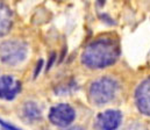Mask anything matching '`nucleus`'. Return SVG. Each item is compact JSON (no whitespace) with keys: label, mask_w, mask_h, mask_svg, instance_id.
<instances>
[{"label":"nucleus","mask_w":150,"mask_h":130,"mask_svg":"<svg viewBox=\"0 0 150 130\" xmlns=\"http://www.w3.org/2000/svg\"><path fill=\"white\" fill-rule=\"evenodd\" d=\"M76 119L75 109L68 105V103H59L54 106L50 112H49V120L52 124L61 127V128H67L70 126Z\"/></svg>","instance_id":"20e7f679"},{"label":"nucleus","mask_w":150,"mask_h":130,"mask_svg":"<svg viewBox=\"0 0 150 130\" xmlns=\"http://www.w3.org/2000/svg\"><path fill=\"white\" fill-rule=\"evenodd\" d=\"M119 88L117 83L110 77L94 80L88 88V99L94 106H103L113 100Z\"/></svg>","instance_id":"f03ea898"},{"label":"nucleus","mask_w":150,"mask_h":130,"mask_svg":"<svg viewBox=\"0 0 150 130\" xmlns=\"http://www.w3.org/2000/svg\"><path fill=\"white\" fill-rule=\"evenodd\" d=\"M135 103L142 114L150 116V77L143 80L136 88Z\"/></svg>","instance_id":"423d86ee"},{"label":"nucleus","mask_w":150,"mask_h":130,"mask_svg":"<svg viewBox=\"0 0 150 130\" xmlns=\"http://www.w3.org/2000/svg\"><path fill=\"white\" fill-rule=\"evenodd\" d=\"M122 121V114L119 110L108 109L100 113L96 119V128L98 130H116Z\"/></svg>","instance_id":"39448f33"},{"label":"nucleus","mask_w":150,"mask_h":130,"mask_svg":"<svg viewBox=\"0 0 150 130\" xmlns=\"http://www.w3.org/2000/svg\"><path fill=\"white\" fill-rule=\"evenodd\" d=\"M120 56V44L113 36H101L86 45L81 63L90 69H105L113 65Z\"/></svg>","instance_id":"f257e3e1"},{"label":"nucleus","mask_w":150,"mask_h":130,"mask_svg":"<svg viewBox=\"0 0 150 130\" xmlns=\"http://www.w3.org/2000/svg\"><path fill=\"white\" fill-rule=\"evenodd\" d=\"M54 59H55V53H52V55H51V57H50V63H49V64H48V67H47V69H48V70H49V69H50V66H51V63H52V62H54Z\"/></svg>","instance_id":"ddd939ff"},{"label":"nucleus","mask_w":150,"mask_h":130,"mask_svg":"<svg viewBox=\"0 0 150 130\" xmlns=\"http://www.w3.org/2000/svg\"><path fill=\"white\" fill-rule=\"evenodd\" d=\"M28 55V46L23 41L9 40L0 44V58L7 65H19Z\"/></svg>","instance_id":"7ed1b4c3"},{"label":"nucleus","mask_w":150,"mask_h":130,"mask_svg":"<svg viewBox=\"0 0 150 130\" xmlns=\"http://www.w3.org/2000/svg\"><path fill=\"white\" fill-rule=\"evenodd\" d=\"M65 130H84V128L76 126V127H71V128H68V129H65Z\"/></svg>","instance_id":"4468645a"},{"label":"nucleus","mask_w":150,"mask_h":130,"mask_svg":"<svg viewBox=\"0 0 150 130\" xmlns=\"http://www.w3.org/2000/svg\"><path fill=\"white\" fill-rule=\"evenodd\" d=\"M123 130H148V129H147L143 124L135 122V123H132V124H129L128 127H126Z\"/></svg>","instance_id":"9d476101"},{"label":"nucleus","mask_w":150,"mask_h":130,"mask_svg":"<svg viewBox=\"0 0 150 130\" xmlns=\"http://www.w3.org/2000/svg\"><path fill=\"white\" fill-rule=\"evenodd\" d=\"M42 66H43V59H40L38 62V64H36V69H35V72H34V78H36L38 76V73H40Z\"/></svg>","instance_id":"f8f14e48"},{"label":"nucleus","mask_w":150,"mask_h":130,"mask_svg":"<svg viewBox=\"0 0 150 130\" xmlns=\"http://www.w3.org/2000/svg\"><path fill=\"white\" fill-rule=\"evenodd\" d=\"M22 113H23V116L28 121H36L38 119H41V116H42L41 108L38 107V103L34 102V101L26 102L23 108H22Z\"/></svg>","instance_id":"1a4fd4ad"},{"label":"nucleus","mask_w":150,"mask_h":130,"mask_svg":"<svg viewBox=\"0 0 150 130\" xmlns=\"http://www.w3.org/2000/svg\"><path fill=\"white\" fill-rule=\"evenodd\" d=\"M0 126L5 130H21L20 128H18V127H15V126H13V124H11V123L1 120V119H0Z\"/></svg>","instance_id":"9b49d317"},{"label":"nucleus","mask_w":150,"mask_h":130,"mask_svg":"<svg viewBox=\"0 0 150 130\" xmlns=\"http://www.w3.org/2000/svg\"><path fill=\"white\" fill-rule=\"evenodd\" d=\"M13 25V16L11 8L0 1V37L7 35Z\"/></svg>","instance_id":"6e6552de"},{"label":"nucleus","mask_w":150,"mask_h":130,"mask_svg":"<svg viewBox=\"0 0 150 130\" xmlns=\"http://www.w3.org/2000/svg\"><path fill=\"white\" fill-rule=\"evenodd\" d=\"M21 91V83L12 76L0 77V99L13 100Z\"/></svg>","instance_id":"0eeeda50"}]
</instances>
